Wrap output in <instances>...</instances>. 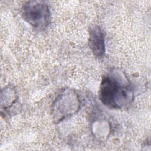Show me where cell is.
I'll use <instances>...</instances> for the list:
<instances>
[{
  "mask_svg": "<svg viewBox=\"0 0 151 151\" xmlns=\"http://www.w3.org/2000/svg\"><path fill=\"white\" fill-rule=\"evenodd\" d=\"M130 85L125 76L118 71L111 72L103 78L99 91L101 101L107 107L121 109L133 99Z\"/></svg>",
  "mask_w": 151,
  "mask_h": 151,
  "instance_id": "1",
  "label": "cell"
},
{
  "mask_svg": "<svg viewBox=\"0 0 151 151\" xmlns=\"http://www.w3.org/2000/svg\"><path fill=\"white\" fill-rule=\"evenodd\" d=\"M23 18L33 28L42 30L50 22V11L48 5L42 1H28L22 8Z\"/></svg>",
  "mask_w": 151,
  "mask_h": 151,
  "instance_id": "2",
  "label": "cell"
},
{
  "mask_svg": "<svg viewBox=\"0 0 151 151\" xmlns=\"http://www.w3.org/2000/svg\"><path fill=\"white\" fill-rule=\"evenodd\" d=\"M79 106V100L76 93L72 90H65L54 103L53 113L55 119L58 122L71 116L77 111Z\"/></svg>",
  "mask_w": 151,
  "mask_h": 151,
  "instance_id": "3",
  "label": "cell"
},
{
  "mask_svg": "<svg viewBox=\"0 0 151 151\" xmlns=\"http://www.w3.org/2000/svg\"><path fill=\"white\" fill-rule=\"evenodd\" d=\"M90 47L94 55L102 57L105 52V41L103 31L99 26H94L90 29Z\"/></svg>",
  "mask_w": 151,
  "mask_h": 151,
  "instance_id": "4",
  "label": "cell"
}]
</instances>
